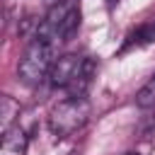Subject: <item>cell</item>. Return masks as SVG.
Wrapping results in <instances>:
<instances>
[{
  "label": "cell",
  "instance_id": "cell-1",
  "mask_svg": "<svg viewBox=\"0 0 155 155\" xmlns=\"http://www.w3.org/2000/svg\"><path fill=\"white\" fill-rule=\"evenodd\" d=\"M78 24H80V10L73 5V0H58L48 7L46 17L36 24L34 39L56 46L61 41H68L75 34Z\"/></svg>",
  "mask_w": 155,
  "mask_h": 155
},
{
  "label": "cell",
  "instance_id": "cell-2",
  "mask_svg": "<svg viewBox=\"0 0 155 155\" xmlns=\"http://www.w3.org/2000/svg\"><path fill=\"white\" fill-rule=\"evenodd\" d=\"M92 116V104L87 97H65L48 111V128L56 138H68L78 133Z\"/></svg>",
  "mask_w": 155,
  "mask_h": 155
},
{
  "label": "cell",
  "instance_id": "cell-3",
  "mask_svg": "<svg viewBox=\"0 0 155 155\" xmlns=\"http://www.w3.org/2000/svg\"><path fill=\"white\" fill-rule=\"evenodd\" d=\"M53 63H56V46L34 39L19 58L17 75L24 85H39L44 78H48Z\"/></svg>",
  "mask_w": 155,
  "mask_h": 155
},
{
  "label": "cell",
  "instance_id": "cell-4",
  "mask_svg": "<svg viewBox=\"0 0 155 155\" xmlns=\"http://www.w3.org/2000/svg\"><path fill=\"white\" fill-rule=\"evenodd\" d=\"M87 56H78V53H63L56 58L51 73H48V82L53 87H61V90H68L85 70L87 65Z\"/></svg>",
  "mask_w": 155,
  "mask_h": 155
},
{
  "label": "cell",
  "instance_id": "cell-5",
  "mask_svg": "<svg viewBox=\"0 0 155 155\" xmlns=\"http://www.w3.org/2000/svg\"><path fill=\"white\" fill-rule=\"evenodd\" d=\"M27 133L22 126H12L10 131L2 133V143H0V155H24L27 153Z\"/></svg>",
  "mask_w": 155,
  "mask_h": 155
},
{
  "label": "cell",
  "instance_id": "cell-6",
  "mask_svg": "<svg viewBox=\"0 0 155 155\" xmlns=\"http://www.w3.org/2000/svg\"><path fill=\"white\" fill-rule=\"evenodd\" d=\"M17 116H19V104H17L10 94H2V97H0V128H2V133L10 131L12 126H17V124H15Z\"/></svg>",
  "mask_w": 155,
  "mask_h": 155
},
{
  "label": "cell",
  "instance_id": "cell-7",
  "mask_svg": "<svg viewBox=\"0 0 155 155\" xmlns=\"http://www.w3.org/2000/svg\"><path fill=\"white\" fill-rule=\"evenodd\" d=\"M155 41V24H140L136 31L128 34L126 44H124V51L131 48V46H145V44H153Z\"/></svg>",
  "mask_w": 155,
  "mask_h": 155
},
{
  "label": "cell",
  "instance_id": "cell-8",
  "mask_svg": "<svg viewBox=\"0 0 155 155\" xmlns=\"http://www.w3.org/2000/svg\"><path fill=\"white\" fill-rule=\"evenodd\" d=\"M136 104H138L140 109H153V107H155V73H153V78L136 92Z\"/></svg>",
  "mask_w": 155,
  "mask_h": 155
},
{
  "label": "cell",
  "instance_id": "cell-9",
  "mask_svg": "<svg viewBox=\"0 0 155 155\" xmlns=\"http://www.w3.org/2000/svg\"><path fill=\"white\" fill-rule=\"evenodd\" d=\"M124 155H138V153H124Z\"/></svg>",
  "mask_w": 155,
  "mask_h": 155
},
{
  "label": "cell",
  "instance_id": "cell-10",
  "mask_svg": "<svg viewBox=\"0 0 155 155\" xmlns=\"http://www.w3.org/2000/svg\"><path fill=\"white\" fill-rule=\"evenodd\" d=\"M111 2H114V0H111Z\"/></svg>",
  "mask_w": 155,
  "mask_h": 155
}]
</instances>
